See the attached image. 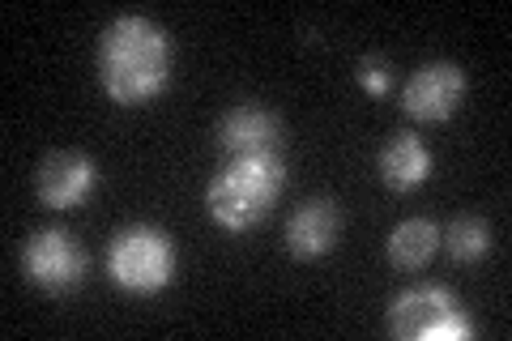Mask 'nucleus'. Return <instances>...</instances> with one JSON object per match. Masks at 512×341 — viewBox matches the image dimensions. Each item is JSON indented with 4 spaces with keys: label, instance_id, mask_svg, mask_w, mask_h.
<instances>
[{
    "label": "nucleus",
    "instance_id": "obj_7",
    "mask_svg": "<svg viewBox=\"0 0 512 341\" xmlns=\"http://www.w3.org/2000/svg\"><path fill=\"white\" fill-rule=\"evenodd\" d=\"M94 158L82 150H52L35 171V192L47 209H73L94 192Z\"/></svg>",
    "mask_w": 512,
    "mask_h": 341
},
{
    "label": "nucleus",
    "instance_id": "obj_2",
    "mask_svg": "<svg viewBox=\"0 0 512 341\" xmlns=\"http://www.w3.org/2000/svg\"><path fill=\"white\" fill-rule=\"evenodd\" d=\"M282 188H286L282 154H248V158H231L214 175L210 192H205V205H210V218L222 231L244 235L274 214Z\"/></svg>",
    "mask_w": 512,
    "mask_h": 341
},
{
    "label": "nucleus",
    "instance_id": "obj_5",
    "mask_svg": "<svg viewBox=\"0 0 512 341\" xmlns=\"http://www.w3.org/2000/svg\"><path fill=\"white\" fill-rule=\"evenodd\" d=\"M22 273L47 295H69L86 282V252L69 231H35L22 248Z\"/></svg>",
    "mask_w": 512,
    "mask_h": 341
},
{
    "label": "nucleus",
    "instance_id": "obj_8",
    "mask_svg": "<svg viewBox=\"0 0 512 341\" xmlns=\"http://www.w3.org/2000/svg\"><path fill=\"white\" fill-rule=\"evenodd\" d=\"M218 145L231 158L278 154L282 150V124H278L274 111H265L256 103H239L218 120Z\"/></svg>",
    "mask_w": 512,
    "mask_h": 341
},
{
    "label": "nucleus",
    "instance_id": "obj_3",
    "mask_svg": "<svg viewBox=\"0 0 512 341\" xmlns=\"http://www.w3.org/2000/svg\"><path fill=\"white\" fill-rule=\"evenodd\" d=\"M107 273L128 295H158L175 273L171 235L158 231V226H146V222L124 226L107 248Z\"/></svg>",
    "mask_w": 512,
    "mask_h": 341
},
{
    "label": "nucleus",
    "instance_id": "obj_4",
    "mask_svg": "<svg viewBox=\"0 0 512 341\" xmlns=\"http://www.w3.org/2000/svg\"><path fill=\"white\" fill-rule=\"evenodd\" d=\"M389 333L397 341H419V337H474L470 316L461 312L448 286H410L389 303Z\"/></svg>",
    "mask_w": 512,
    "mask_h": 341
},
{
    "label": "nucleus",
    "instance_id": "obj_12",
    "mask_svg": "<svg viewBox=\"0 0 512 341\" xmlns=\"http://www.w3.org/2000/svg\"><path fill=\"white\" fill-rule=\"evenodd\" d=\"M440 243H444V252L453 256L457 265H478L491 252V226L483 218H474V214H461V218L448 222V231L440 235Z\"/></svg>",
    "mask_w": 512,
    "mask_h": 341
},
{
    "label": "nucleus",
    "instance_id": "obj_9",
    "mask_svg": "<svg viewBox=\"0 0 512 341\" xmlns=\"http://www.w3.org/2000/svg\"><path fill=\"white\" fill-rule=\"evenodd\" d=\"M338 231H342V214L333 201H303L291 222H286V248H291L295 261H320V256L333 252L338 243Z\"/></svg>",
    "mask_w": 512,
    "mask_h": 341
},
{
    "label": "nucleus",
    "instance_id": "obj_1",
    "mask_svg": "<svg viewBox=\"0 0 512 341\" xmlns=\"http://www.w3.org/2000/svg\"><path fill=\"white\" fill-rule=\"evenodd\" d=\"M99 81L120 107H141L158 99L171 81L167 30L141 13H124V18L107 22L99 39Z\"/></svg>",
    "mask_w": 512,
    "mask_h": 341
},
{
    "label": "nucleus",
    "instance_id": "obj_11",
    "mask_svg": "<svg viewBox=\"0 0 512 341\" xmlns=\"http://www.w3.org/2000/svg\"><path fill=\"white\" fill-rule=\"evenodd\" d=\"M436 248H440V226L431 218H410L389 235V248L384 252H389V261L397 269L414 273V269H423L431 256H436Z\"/></svg>",
    "mask_w": 512,
    "mask_h": 341
},
{
    "label": "nucleus",
    "instance_id": "obj_13",
    "mask_svg": "<svg viewBox=\"0 0 512 341\" xmlns=\"http://www.w3.org/2000/svg\"><path fill=\"white\" fill-rule=\"evenodd\" d=\"M359 81H363V90L367 94H389V64L384 60H376V56H367V60H359Z\"/></svg>",
    "mask_w": 512,
    "mask_h": 341
},
{
    "label": "nucleus",
    "instance_id": "obj_6",
    "mask_svg": "<svg viewBox=\"0 0 512 341\" xmlns=\"http://www.w3.org/2000/svg\"><path fill=\"white\" fill-rule=\"evenodd\" d=\"M466 69L453 60H431L423 69H414L402 86V111L410 120L423 124H444L466 99Z\"/></svg>",
    "mask_w": 512,
    "mask_h": 341
},
{
    "label": "nucleus",
    "instance_id": "obj_10",
    "mask_svg": "<svg viewBox=\"0 0 512 341\" xmlns=\"http://www.w3.org/2000/svg\"><path fill=\"white\" fill-rule=\"evenodd\" d=\"M431 175V150L423 145V137L414 133H393L380 150V180L393 192H414L419 184H427Z\"/></svg>",
    "mask_w": 512,
    "mask_h": 341
}]
</instances>
